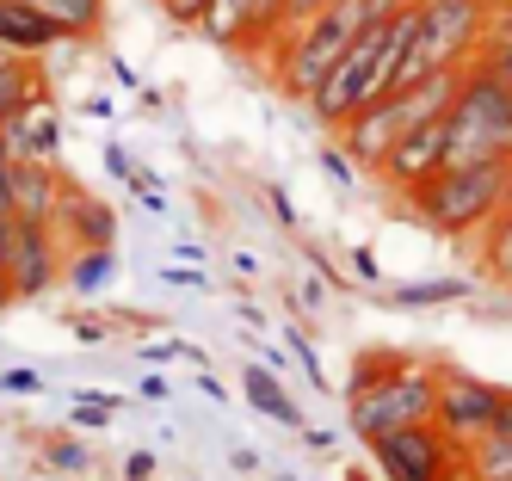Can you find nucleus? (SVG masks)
I'll list each match as a JSON object with an SVG mask.
<instances>
[{
    "instance_id": "obj_31",
    "label": "nucleus",
    "mask_w": 512,
    "mask_h": 481,
    "mask_svg": "<svg viewBox=\"0 0 512 481\" xmlns=\"http://www.w3.org/2000/svg\"><path fill=\"white\" fill-rule=\"evenodd\" d=\"M315 7H327V0H290V7H284V25H297V19H309Z\"/></svg>"
},
{
    "instance_id": "obj_18",
    "label": "nucleus",
    "mask_w": 512,
    "mask_h": 481,
    "mask_svg": "<svg viewBox=\"0 0 512 481\" xmlns=\"http://www.w3.org/2000/svg\"><path fill=\"white\" fill-rule=\"evenodd\" d=\"M38 7L68 31V44H81V37H99V25H105V0H38Z\"/></svg>"
},
{
    "instance_id": "obj_36",
    "label": "nucleus",
    "mask_w": 512,
    "mask_h": 481,
    "mask_svg": "<svg viewBox=\"0 0 512 481\" xmlns=\"http://www.w3.org/2000/svg\"><path fill=\"white\" fill-rule=\"evenodd\" d=\"M506 204H512V155H506Z\"/></svg>"
},
{
    "instance_id": "obj_3",
    "label": "nucleus",
    "mask_w": 512,
    "mask_h": 481,
    "mask_svg": "<svg viewBox=\"0 0 512 481\" xmlns=\"http://www.w3.org/2000/svg\"><path fill=\"white\" fill-rule=\"evenodd\" d=\"M500 204H506V161H445L408 192V210L445 241L482 235Z\"/></svg>"
},
{
    "instance_id": "obj_7",
    "label": "nucleus",
    "mask_w": 512,
    "mask_h": 481,
    "mask_svg": "<svg viewBox=\"0 0 512 481\" xmlns=\"http://www.w3.org/2000/svg\"><path fill=\"white\" fill-rule=\"evenodd\" d=\"M371 457H377V475L383 481H451L463 469V451L432 420L395 426V432L371 438Z\"/></svg>"
},
{
    "instance_id": "obj_24",
    "label": "nucleus",
    "mask_w": 512,
    "mask_h": 481,
    "mask_svg": "<svg viewBox=\"0 0 512 481\" xmlns=\"http://www.w3.org/2000/svg\"><path fill=\"white\" fill-rule=\"evenodd\" d=\"M44 463L62 469V475H81V469H87V451H81L75 438H56V444H44Z\"/></svg>"
},
{
    "instance_id": "obj_22",
    "label": "nucleus",
    "mask_w": 512,
    "mask_h": 481,
    "mask_svg": "<svg viewBox=\"0 0 512 481\" xmlns=\"http://www.w3.org/2000/svg\"><path fill=\"white\" fill-rule=\"evenodd\" d=\"M457 296H469L463 278H438V284H408V290H395V303H401V309H420V303H457Z\"/></svg>"
},
{
    "instance_id": "obj_30",
    "label": "nucleus",
    "mask_w": 512,
    "mask_h": 481,
    "mask_svg": "<svg viewBox=\"0 0 512 481\" xmlns=\"http://www.w3.org/2000/svg\"><path fill=\"white\" fill-rule=\"evenodd\" d=\"M142 358H198V352L179 346V340H155V346H142Z\"/></svg>"
},
{
    "instance_id": "obj_15",
    "label": "nucleus",
    "mask_w": 512,
    "mask_h": 481,
    "mask_svg": "<svg viewBox=\"0 0 512 481\" xmlns=\"http://www.w3.org/2000/svg\"><path fill=\"white\" fill-rule=\"evenodd\" d=\"M241 389H247V401L260 407L266 420H278V426H303V414H297V401H290V395L278 389V377H272V370H260V364H247V370H241Z\"/></svg>"
},
{
    "instance_id": "obj_5",
    "label": "nucleus",
    "mask_w": 512,
    "mask_h": 481,
    "mask_svg": "<svg viewBox=\"0 0 512 481\" xmlns=\"http://www.w3.org/2000/svg\"><path fill=\"white\" fill-rule=\"evenodd\" d=\"M494 0H420L414 7V44L401 56L395 87H414L438 68H463L482 50V31H488Z\"/></svg>"
},
{
    "instance_id": "obj_21",
    "label": "nucleus",
    "mask_w": 512,
    "mask_h": 481,
    "mask_svg": "<svg viewBox=\"0 0 512 481\" xmlns=\"http://www.w3.org/2000/svg\"><path fill=\"white\" fill-rule=\"evenodd\" d=\"M112 247H75V259H68V284H75L81 296L87 290H105V278H112Z\"/></svg>"
},
{
    "instance_id": "obj_35",
    "label": "nucleus",
    "mask_w": 512,
    "mask_h": 481,
    "mask_svg": "<svg viewBox=\"0 0 512 481\" xmlns=\"http://www.w3.org/2000/svg\"><path fill=\"white\" fill-rule=\"evenodd\" d=\"M451 481H482V475H475V469H469V463H463V469H457V475H451Z\"/></svg>"
},
{
    "instance_id": "obj_6",
    "label": "nucleus",
    "mask_w": 512,
    "mask_h": 481,
    "mask_svg": "<svg viewBox=\"0 0 512 481\" xmlns=\"http://www.w3.org/2000/svg\"><path fill=\"white\" fill-rule=\"evenodd\" d=\"M432 414H438V370L408 358V352H401L383 377H371L364 389H346V420H352V432L364 444L395 432V426H420Z\"/></svg>"
},
{
    "instance_id": "obj_28",
    "label": "nucleus",
    "mask_w": 512,
    "mask_h": 481,
    "mask_svg": "<svg viewBox=\"0 0 512 481\" xmlns=\"http://www.w3.org/2000/svg\"><path fill=\"white\" fill-rule=\"evenodd\" d=\"M7 389H13V395H38L44 377H38V370H7Z\"/></svg>"
},
{
    "instance_id": "obj_11",
    "label": "nucleus",
    "mask_w": 512,
    "mask_h": 481,
    "mask_svg": "<svg viewBox=\"0 0 512 481\" xmlns=\"http://www.w3.org/2000/svg\"><path fill=\"white\" fill-rule=\"evenodd\" d=\"M438 167H445V111H438V118H426V124H414V130L377 161L383 185H389V192H401V198H408L420 179H432Z\"/></svg>"
},
{
    "instance_id": "obj_2",
    "label": "nucleus",
    "mask_w": 512,
    "mask_h": 481,
    "mask_svg": "<svg viewBox=\"0 0 512 481\" xmlns=\"http://www.w3.org/2000/svg\"><path fill=\"white\" fill-rule=\"evenodd\" d=\"M371 19H383L371 0H327V7H315L309 19L284 25V31L272 37V74H278V87H284L290 99H309V93L321 87V74L346 56V44H352V37L371 25Z\"/></svg>"
},
{
    "instance_id": "obj_8",
    "label": "nucleus",
    "mask_w": 512,
    "mask_h": 481,
    "mask_svg": "<svg viewBox=\"0 0 512 481\" xmlns=\"http://www.w3.org/2000/svg\"><path fill=\"white\" fill-rule=\"evenodd\" d=\"M0 259H7V278H13V296L25 303V296H44L56 278H62V247H56V222H38V216H19L7 247H0Z\"/></svg>"
},
{
    "instance_id": "obj_20",
    "label": "nucleus",
    "mask_w": 512,
    "mask_h": 481,
    "mask_svg": "<svg viewBox=\"0 0 512 481\" xmlns=\"http://www.w3.org/2000/svg\"><path fill=\"white\" fill-rule=\"evenodd\" d=\"M463 463L482 475V481H512V438H500V432H482L463 451Z\"/></svg>"
},
{
    "instance_id": "obj_34",
    "label": "nucleus",
    "mask_w": 512,
    "mask_h": 481,
    "mask_svg": "<svg viewBox=\"0 0 512 481\" xmlns=\"http://www.w3.org/2000/svg\"><path fill=\"white\" fill-rule=\"evenodd\" d=\"M377 13H401V7H420V0H371Z\"/></svg>"
},
{
    "instance_id": "obj_29",
    "label": "nucleus",
    "mask_w": 512,
    "mask_h": 481,
    "mask_svg": "<svg viewBox=\"0 0 512 481\" xmlns=\"http://www.w3.org/2000/svg\"><path fill=\"white\" fill-rule=\"evenodd\" d=\"M155 475V457L149 451H130V463H124V481H149Z\"/></svg>"
},
{
    "instance_id": "obj_13",
    "label": "nucleus",
    "mask_w": 512,
    "mask_h": 481,
    "mask_svg": "<svg viewBox=\"0 0 512 481\" xmlns=\"http://www.w3.org/2000/svg\"><path fill=\"white\" fill-rule=\"evenodd\" d=\"M62 173L56 161H7V198L19 216H38V222H56V204H62Z\"/></svg>"
},
{
    "instance_id": "obj_17",
    "label": "nucleus",
    "mask_w": 512,
    "mask_h": 481,
    "mask_svg": "<svg viewBox=\"0 0 512 481\" xmlns=\"http://www.w3.org/2000/svg\"><path fill=\"white\" fill-rule=\"evenodd\" d=\"M38 56H13V50H0V118L7 111H19L31 93H38Z\"/></svg>"
},
{
    "instance_id": "obj_14",
    "label": "nucleus",
    "mask_w": 512,
    "mask_h": 481,
    "mask_svg": "<svg viewBox=\"0 0 512 481\" xmlns=\"http://www.w3.org/2000/svg\"><path fill=\"white\" fill-rule=\"evenodd\" d=\"M56 222L75 235V247H112V235H118V216L105 210V204H93L87 192H62Z\"/></svg>"
},
{
    "instance_id": "obj_27",
    "label": "nucleus",
    "mask_w": 512,
    "mask_h": 481,
    "mask_svg": "<svg viewBox=\"0 0 512 481\" xmlns=\"http://www.w3.org/2000/svg\"><path fill=\"white\" fill-rule=\"evenodd\" d=\"M488 432L512 438V389H500V401H494V420H488Z\"/></svg>"
},
{
    "instance_id": "obj_26",
    "label": "nucleus",
    "mask_w": 512,
    "mask_h": 481,
    "mask_svg": "<svg viewBox=\"0 0 512 481\" xmlns=\"http://www.w3.org/2000/svg\"><path fill=\"white\" fill-rule=\"evenodd\" d=\"M290 352H297V358H303V370H309V383H315V389H327V377H321V358H315V346L303 340V333H297V327H290Z\"/></svg>"
},
{
    "instance_id": "obj_33",
    "label": "nucleus",
    "mask_w": 512,
    "mask_h": 481,
    "mask_svg": "<svg viewBox=\"0 0 512 481\" xmlns=\"http://www.w3.org/2000/svg\"><path fill=\"white\" fill-rule=\"evenodd\" d=\"M19 296H13V278H7V259H0V309H13Z\"/></svg>"
},
{
    "instance_id": "obj_19",
    "label": "nucleus",
    "mask_w": 512,
    "mask_h": 481,
    "mask_svg": "<svg viewBox=\"0 0 512 481\" xmlns=\"http://www.w3.org/2000/svg\"><path fill=\"white\" fill-rule=\"evenodd\" d=\"M482 266H488L500 284H512V204H500L494 222L482 229Z\"/></svg>"
},
{
    "instance_id": "obj_32",
    "label": "nucleus",
    "mask_w": 512,
    "mask_h": 481,
    "mask_svg": "<svg viewBox=\"0 0 512 481\" xmlns=\"http://www.w3.org/2000/svg\"><path fill=\"white\" fill-rule=\"evenodd\" d=\"M352 266H358V278H377V253H371V247H358V253H352Z\"/></svg>"
},
{
    "instance_id": "obj_10",
    "label": "nucleus",
    "mask_w": 512,
    "mask_h": 481,
    "mask_svg": "<svg viewBox=\"0 0 512 481\" xmlns=\"http://www.w3.org/2000/svg\"><path fill=\"white\" fill-rule=\"evenodd\" d=\"M0 148H7L13 161H56L62 155V111L50 105V93L38 87L19 111L0 118Z\"/></svg>"
},
{
    "instance_id": "obj_9",
    "label": "nucleus",
    "mask_w": 512,
    "mask_h": 481,
    "mask_svg": "<svg viewBox=\"0 0 512 481\" xmlns=\"http://www.w3.org/2000/svg\"><path fill=\"white\" fill-rule=\"evenodd\" d=\"M494 401H500V389H494V383L469 377V370H438V414H432V426L445 432L457 451H469V444L488 432Z\"/></svg>"
},
{
    "instance_id": "obj_12",
    "label": "nucleus",
    "mask_w": 512,
    "mask_h": 481,
    "mask_svg": "<svg viewBox=\"0 0 512 481\" xmlns=\"http://www.w3.org/2000/svg\"><path fill=\"white\" fill-rule=\"evenodd\" d=\"M68 31L38 7V0H0V50L13 56H44V50H62Z\"/></svg>"
},
{
    "instance_id": "obj_4",
    "label": "nucleus",
    "mask_w": 512,
    "mask_h": 481,
    "mask_svg": "<svg viewBox=\"0 0 512 481\" xmlns=\"http://www.w3.org/2000/svg\"><path fill=\"white\" fill-rule=\"evenodd\" d=\"M506 155H512V93L482 62H469L445 105V161H506Z\"/></svg>"
},
{
    "instance_id": "obj_1",
    "label": "nucleus",
    "mask_w": 512,
    "mask_h": 481,
    "mask_svg": "<svg viewBox=\"0 0 512 481\" xmlns=\"http://www.w3.org/2000/svg\"><path fill=\"white\" fill-rule=\"evenodd\" d=\"M408 44H414V7L383 13V19L364 25L352 44H346V56L321 74V87L303 99V105L315 111V124L340 130L352 111H364L371 99L395 93V74H401V56H408Z\"/></svg>"
},
{
    "instance_id": "obj_16",
    "label": "nucleus",
    "mask_w": 512,
    "mask_h": 481,
    "mask_svg": "<svg viewBox=\"0 0 512 481\" xmlns=\"http://www.w3.org/2000/svg\"><path fill=\"white\" fill-rule=\"evenodd\" d=\"M247 25H253V0H210V13L198 19V31L210 44H223V50L247 44Z\"/></svg>"
},
{
    "instance_id": "obj_23",
    "label": "nucleus",
    "mask_w": 512,
    "mask_h": 481,
    "mask_svg": "<svg viewBox=\"0 0 512 481\" xmlns=\"http://www.w3.org/2000/svg\"><path fill=\"white\" fill-rule=\"evenodd\" d=\"M488 50H512V0H494L488 31H482V50H475V56H488Z\"/></svg>"
},
{
    "instance_id": "obj_25",
    "label": "nucleus",
    "mask_w": 512,
    "mask_h": 481,
    "mask_svg": "<svg viewBox=\"0 0 512 481\" xmlns=\"http://www.w3.org/2000/svg\"><path fill=\"white\" fill-rule=\"evenodd\" d=\"M161 13H167L173 25H198V19L210 13V0H161Z\"/></svg>"
}]
</instances>
